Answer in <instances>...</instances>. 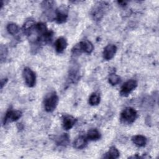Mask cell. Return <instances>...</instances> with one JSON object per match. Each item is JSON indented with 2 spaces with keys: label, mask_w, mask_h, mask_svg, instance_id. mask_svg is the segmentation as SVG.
I'll use <instances>...</instances> for the list:
<instances>
[{
  "label": "cell",
  "mask_w": 159,
  "mask_h": 159,
  "mask_svg": "<svg viewBox=\"0 0 159 159\" xmlns=\"http://www.w3.org/2000/svg\"><path fill=\"white\" fill-rule=\"evenodd\" d=\"M22 116V112L20 111H14L9 109L4 117L3 124L5 125L9 122H14L18 120Z\"/></svg>",
  "instance_id": "8992f818"
},
{
  "label": "cell",
  "mask_w": 159,
  "mask_h": 159,
  "mask_svg": "<svg viewBox=\"0 0 159 159\" xmlns=\"http://www.w3.org/2000/svg\"><path fill=\"white\" fill-rule=\"evenodd\" d=\"M67 42L66 40L63 38V37H60L58 38L55 43V50L57 53H62L64 50L67 47Z\"/></svg>",
  "instance_id": "8fae6325"
},
{
  "label": "cell",
  "mask_w": 159,
  "mask_h": 159,
  "mask_svg": "<svg viewBox=\"0 0 159 159\" xmlns=\"http://www.w3.org/2000/svg\"><path fill=\"white\" fill-rule=\"evenodd\" d=\"M133 143L139 147H144L147 143V139L145 137L141 135H137L132 138Z\"/></svg>",
  "instance_id": "7c38bea8"
},
{
  "label": "cell",
  "mask_w": 159,
  "mask_h": 159,
  "mask_svg": "<svg viewBox=\"0 0 159 159\" xmlns=\"http://www.w3.org/2000/svg\"><path fill=\"white\" fill-rule=\"evenodd\" d=\"M118 3L119 4H121V6H125V4H126V2H125V1H119Z\"/></svg>",
  "instance_id": "44dd1931"
},
{
  "label": "cell",
  "mask_w": 159,
  "mask_h": 159,
  "mask_svg": "<svg viewBox=\"0 0 159 159\" xmlns=\"http://www.w3.org/2000/svg\"><path fill=\"white\" fill-rule=\"evenodd\" d=\"M93 45L91 42L86 40L81 41L78 44L74 47L73 52L74 53H80L81 52H84L86 53H91L93 50Z\"/></svg>",
  "instance_id": "3957f363"
},
{
  "label": "cell",
  "mask_w": 159,
  "mask_h": 159,
  "mask_svg": "<svg viewBox=\"0 0 159 159\" xmlns=\"http://www.w3.org/2000/svg\"><path fill=\"white\" fill-rule=\"evenodd\" d=\"M86 137L89 140H97L100 139L101 134L98 129H91L88 131Z\"/></svg>",
  "instance_id": "5bb4252c"
},
{
  "label": "cell",
  "mask_w": 159,
  "mask_h": 159,
  "mask_svg": "<svg viewBox=\"0 0 159 159\" xmlns=\"http://www.w3.org/2000/svg\"><path fill=\"white\" fill-rule=\"evenodd\" d=\"M23 78L26 84L29 87H33L36 82V76L35 73L28 67H25L22 72Z\"/></svg>",
  "instance_id": "277c9868"
},
{
  "label": "cell",
  "mask_w": 159,
  "mask_h": 159,
  "mask_svg": "<svg viewBox=\"0 0 159 159\" xmlns=\"http://www.w3.org/2000/svg\"><path fill=\"white\" fill-rule=\"evenodd\" d=\"M7 55V48L3 45H1V59L3 60V59L6 58V56Z\"/></svg>",
  "instance_id": "d6986e66"
},
{
  "label": "cell",
  "mask_w": 159,
  "mask_h": 159,
  "mask_svg": "<svg viewBox=\"0 0 159 159\" xmlns=\"http://www.w3.org/2000/svg\"><path fill=\"white\" fill-rule=\"evenodd\" d=\"M76 123V119L71 116H65L63 119V127L65 130L71 129Z\"/></svg>",
  "instance_id": "9c48e42d"
},
{
  "label": "cell",
  "mask_w": 159,
  "mask_h": 159,
  "mask_svg": "<svg viewBox=\"0 0 159 159\" xmlns=\"http://www.w3.org/2000/svg\"><path fill=\"white\" fill-rule=\"evenodd\" d=\"M137 117V111L132 107H128L125 108L120 114V120L127 124L133 123Z\"/></svg>",
  "instance_id": "7a4b0ae2"
},
{
  "label": "cell",
  "mask_w": 159,
  "mask_h": 159,
  "mask_svg": "<svg viewBox=\"0 0 159 159\" xmlns=\"http://www.w3.org/2000/svg\"><path fill=\"white\" fill-rule=\"evenodd\" d=\"M108 80H109V83L111 85L114 86V85H116L117 84H118L120 82V78L117 75H116L115 73H111L109 76Z\"/></svg>",
  "instance_id": "ac0fdd59"
},
{
  "label": "cell",
  "mask_w": 159,
  "mask_h": 159,
  "mask_svg": "<svg viewBox=\"0 0 159 159\" xmlns=\"http://www.w3.org/2000/svg\"><path fill=\"white\" fill-rule=\"evenodd\" d=\"M119 157V152L115 147H111L108 152L105 153L103 158L116 159Z\"/></svg>",
  "instance_id": "4fadbf2b"
},
{
  "label": "cell",
  "mask_w": 159,
  "mask_h": 159,
  "mask_svg": "<svg viewBox=\"0 0 159 159\" xmlns=\"http://www.w3.org/2000/svg\"><path fill=\"white\" fill-rule=\"evenodd\" d=\"M137 86V82L134 80H130L123 84L121 87L120 94L122 96H127Z\"/></svg>",
  "instance_id": "5b68a950"
},
{
  "label": "cell",
  "mask_w": 159,
  "mask_h": 159,
  "mask_svg": "<svg viewBox=\"0 0 159 159\" xmlns=\"http://www.w3.org/2000/svg\"><path fill=\"white\" fill-rule=\"evenodd\" d=\"M88 143V139L83 135L78 136L73 142V147L76 149L84 148Z\"/></svg>",
  "instance_id": "30bf717a"
},
{
  "label": "cell",
  "mask_w": 159,
  "mask_h": 159,
  "mask_svg": "<svg viewBox=\"0 0 159 159\" xmlns=\"http://www.w3.org/2000/svg\"><path fill=\"white\" fill-rule=\"evenodd\" d=\"M58 102V97L56 93V92L53 91L48 94L44 99L43 106L45 110L50 112L53 111Z\"/></svg>",
  "instance_id": "6da1fadb"
},
{
  "label": "cell",
  "mask_w": 159,
  "mask_h": 159,
  "mask_svg": "<svg viewBox=\"0 0 159 159\" xmlns=\"http://www.w3.org/2000/svg\"><path fill=\"white\" fill-rule=\"evenodd\" d=\"M117 51V47L115 45L109 44L104 49L103 57L106 60L112 59L115 55Z\"/></svg>",
  "instance_id": "ba28073f"
},
{
  "label": "cell",
  "mask_w": 159,
  "mask_h": 159,
  "mask_svg": "<svg viewBox=\"0 0 159 159\" xmlns=\"http://www.w3.org/2000/svg\"><path fill=\"white\" fill-rule=\"evenodd\" d=\"M56 143L58 145L65 146L69 143V136L67 134H63L58 137L56 140Z\"/></svg>",
  "instance_id": "9a60e30c"
},
{
  "label": "cell",
  "mask_w": 159,
  "mask_h": 159,
  "mask_svg": "<svg viewBox=\"0 0 159 159\" xmlns=\"http://www.w3.org/2000/svg\"><path fill=\"white\" fill-rule=\"evenodd\" d=\"M100 95L98 93H93L89 98V103L91 106H96L100 102Z\"/></svg>",
  "instance_id": "2e32d148"
},
{
  "label": "cell",
  "mask_w": 159,
  "mask_h": 159,
  "mask_svg": "<svg viewBox=\"0 0 159 159\" xmlns=\"http://www.w3.org/2000/svg\"><path fill=\"white\" fill-rule=\"evenodd\" d=\"M7 30L10 34L15 35L19 33V28L17 24L14 23H10L7 25Z\"/></svg>",
  "instance_id": "e0dca14e"
},
{
  "label": "cell",
  "mask_w": 159,
  "mask_h": 159,
  "mask_svg": "<svg viewBox=\"0 0 159 159\" xmlns=\"http://www.w3.org/2000/svg\"><path fill=\"white\" fill-rule=\"evenodd\" d=\"M6 83V81H5V79H2L1 81V88H2L3 86Z\"/></svg>",
  "instance_id": "ffe728a7"
},
{
  "label": "cell",
  "mask_w": 159,
  "mask_h": 159,
  "mask_svg": "<svg viewBox=\"0 0 159 159\" xmlns=\"http://www.w3.org/2000/svg\"><path fill=\"white\" fill-rule=\"evenodd\" d=\"M68 17L67 10L66 9L61 6V7L58 8L56 11V16H55V20L58 24H62L65 22Z\"/></svg>",
  "instance_id": "52a82bcc"
}]
</instances>
